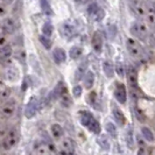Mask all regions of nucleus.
Listing matches in <instances>:
<instances>
[{"label": "nucleus", "mask_w": 155, "mask_h": 155, "mask_svg": "<svg viewBox=\"0 0 155 155\" xmlns=\"http://www.w3.org/2000/svg\"><path fill=\"white\" fill-rule=\"evenodd\" d=\"M79 121L82 123L83 126H85L90 132L96 133V134L101 133V125L90 112H87V111L79 112Z\"/></svg>", "instance_id": "f257e3e1"}, {"label": "nucleus", "mask_w": 155, "mask_h": 155, "mask_svg": "<svg viewBox=\"0 0 155 155\" xmlns=\"http://www.w3.org/2000/svg\"><path fill=\"white\" fill-rule=\"evenodd\" d=\"M131 33L140 41H147L148 40V29L146 25L142 22H134L131 27Z\"/></svg>", "instance_id": "f03ea898"}, {"label": "nucleus", "mask_w": 155, "mask_h": 155, "mask_svg": "<svg viewBox=\"0 0 155 155\" xmlns=\"http://www.w3.org/2000/svg\"><path fill=\"white\" fill-rule=\"evenodd\" d=\"M18 140H19V135H18L16 130H14V128L7 130V133L5 134V138L2 140V147L8 150V149L15 146Z\"/></svg>", "instance_id": "7ed1b4c3"}, {"label": "nucleus", "mask_w": 155, "mask_h": 155, "mask_svg": "<svg viewBox=\"0 0 155 155\" xmlns=\"http://www.w3.org/2000/svg\"><path fill=\"white\" fill-rule=\"evenodd\" d=\"M75 142L70 138H65L62 140L61 145H60V155H75Z\"/></svg>", "instance_id": "20e7f679"}, {"label": "nucleus", "mask_w": 155, "mask_h": 155, "mask_svg": "<svg viewBox=\"0 0 155 155\" xmlns=\"http://www.w3.org/2000/svg\"><path fill=\"white\" fill-rule=\"evenodd\" d=\"M39 107H40L39 99L35 98V97H31V101H28V104L26 105V109H25V116H26V118H28V119L34 118L35 114L38 113Z\"/></svg>", "instance_id": "39448f33"}, {"label": "nucleus", "mask_w": 155, "mask_h": 155, "mask_svg": "<svg viewBox=\"0 0 155 155\" xmlns=\"http://www.w3.org/2000/svg\"><path fill=\"white\" fill-rule=\"evenodd\" d=\"M126 46H127V50L128 53L134 56V57H140L143 50H142V47L139 45V42L134 39H127V42H126Z\"/></svg>", "instance_id": "423d86ee"}, {"label": "nucleus", "mask_w": 155, "mask_h": 155, "mask_svg": "<svg viewBox=\"0 0 155 155\" xmlns=\"http://www.w3.org/2000/svg\"><path fill=\"white\" fill-rule=\"evenodd\" d=\"M15 107H16V101L14 99H8L6 101L4 104H2V106H1V113H2V116L4 117H12L14 114V112H15Z\"/></svg>", "instance_id": "0eeeda50"}, {"label": "nucleus", "mask_w": 155, "mask_h": 155, "mask_svg": "<svg viewBox=\"0 0 155 155\" xmlns=\"http://www.w3.org/2000/svg\"><path fill=\"white\" fill-rule=\"evenodd\" d=\"M34 153L35 155H51V148L46 142H36L34 145Z\"/></svg>", "instance_id": "6e6552de"}, {"label": "nucleus", "mask_w": 155, "mask_h": 155, "mask_svg": "<svg viewBox=\"0 0 155 155\" xmlns=\"http://www.w3.org/2000/svg\"><path fill=\"white\" fill-rule=\"evenodd\" d=\"M130 7L133 12L139 16H143L145 13H146V9H145V6L142 5V2H140L139 0H130Z\"/></svg>", "instance_id": "1a4fd4ad"}, {"label": "nucleus", "mask_w": 155, "mask_h": 155, "mask_svg": "<svg viewBox=\"0 0 155 155\" xmlns=\"http://www.w3.org/2000/svg\"><path fill=\"white\" fill-rule=\"evenodd\" d=\"M114 97L116 99L120 104H125L126 99H127V92H126V89H125L124 84H119L117 85L116 90H114Z\"/></svg>", "instance_id": "9d476101"}, {"label": "nucleus", "mask_w": 155, "mask_h": 155, "mask_svg": "<svg viewBox=\"0 0 155 155\" xmlns=\"http://www.w3.org/2000/svg\"><path fill=\"white\" fill-rule=\"evenodd\" d=\"M67 93V87H65V84L63 82H58L57 85L55 86L54 91L50 94V98L51 99H57V98H61L63 94Z\"/></svg>", "instance_id": "9b49d317"}, {"label": "nucleus", "mask_w": 155, "mask_h": 155, "mask_svg": "<svg viewBox=\"0 0 155 155\" xmlns=\"http://www.w3.org/2000/svg\"><path fill=\"white\" fill-rule=\"evenodd\" d=\"M1 28H2V31H4L5 34H12V33H14V31H15V22H14V20L11 19V18L5 19L2 21Z\"/></svg>", "instance_id": "f8f14e48"}, {"label": "nucleus", "mask_w": 155, "mask_h": 155, "mask_svg": "<svg viewBox=\"0 0 155 155\" xmlns=\"http://www.w3.org/2000/svg\"><path fill=\"white\" fill-rule=\"evenodd\" d=\"M91 45H92V48L94 49V51L101 53V49H103V39H101V34L98 31H96L93 34L92 40H91Z\"/></svg>", "instance_id": "ddd939ff"}, {"label": "nucleus", "mask_w": 155, "mask_h": 155, "mask_svg": "<svg viewBox=\"0 0 155 155\" xmlns=\"http://www.w3.org/2000/svg\"><path fill=\"white\" fill-rule=\"evenodd\" d=\"M127 77H128V82L132 87H138V74L135 69L133 67H130L128 70H127Z\"/></svg>", "instance_id": "4468645a"}, {"label": "nucleus", "mask_w": 155, "mask_h": 155, "mask_svg": "<svg viewBox=\"0 0 155 155\" xmlns=\"http://www.w3.org/2000/svg\"><path fill=\"white\" fill-rule=\"evenodd\" d=\"M5 76H6V78L9 82H15L16 79L19 78V70L16 69L15 67H13V65H9L6 69Z\"/></svg>", "instance_id": "2eb2a0df"}, {"label": "nucleus", "mask_w": 155, "mask_h": 155, "mask_svg": "<svg viewBox=\"0 0 155 155\" xmlns=\"http://www.w3.org/2000/svg\"><path fill=\"white\" fill-rule=\"evenodd\" d=\"M50 133H51V137L55 139H61L64 135V131H63L62 126L58 124H53L50 126Z\"/></svg>", "instance_id": "dca6fc26"}, {"label": "nucleus", "mask_w": 155, "mask_h": 155, "mask_svg": "<svg viewBox=\"0 0 155 155\" xmlns=\"http://www.w3.org/2000/svg\"><path fill=\"white\" fill-rule=\"evenodd\" d=\"M61 29H62V35L63 36H65V38H72V36H75V34H76V31H75V28L69 25V23H63L62 26H61Z\"/></svg>", "instance_id": "f3484780"}, {"label": "nucleus", "mask_w": 155, "mask_h": 155, "mask_svg": "<svg viewBox=\"0 0 155 155\" xmlns=\"http://www.w3.org/2000/svg\"><path fill=\"white\" fill-rule=\"evenodd\" d=\"M54 60L57 64H61V63L65 62V60H67L65 51L63 49H61V48H56L54 50Z\"/></svg>", "instance_id": "a211bd4d"}, {"label": "nucleus", "mask_w": 155, "mask_h": 155, "mask_svg": "<svg viewBox=\"0 0 155 155\" xmlns=\"http://www.w3.org/2000/svg\"><path fill=\"white\" fill-rule=\"evenodd\" d=\"M94 84V74L92 71H87L84 76V86L86 89H91Z\"/></svg>", "instance_id": "6ab92c4d"}, {"label": "nucleus", "mask_w": 155, "mask_h": 155, "mask_svg": "<svg viewBox=\"0 0 155 155\" xmlns=\"http://www.w3.org/2000/svg\"><path fill=\"white\" fill-rule=\"evenodd\" d=\"M40 5H41V9L42 12L46 14V15H53L54 12L51 9V6H50V2L48 0H40Z\"/></svg>", "instance_id": "aec40b11"}, {"label": "nucleus", "mask_w": 155, "mask_h": 155, "mask_svg": "<svg viewBox=\"0 0 155 155\" xmlns=\"http://www.w3.org/2000/svg\"><path fill=\"white\" fill-rule=\"evenodd\" d=\"M97 142H98V145L101 146V149H104V150H109L110 147H111V146H110L109 139H107L106 135L101 134V135L98 137V139H97Z\"/></svg>", "instance_id": "412c9836"}, {"label": "nucleus", "mask_w": 155, "mask_h": 155, "mask_svg": "<svg viewBox=\"0 0 155 155\" xmlns=\"http://www.w3.org/2000/svg\"><path fill=\"white\" fill-rule=\"evenodd\" d=\"M113 117H114L116 121L119 125L125 124V116H124V113L121 112V110H119L118 107H114V109H113Z\"/></svg>", "instance_id": "4be33fe9"}, {"label": "nucleus", "mask_w": 155, "mask_h": 155, "mask_svg": "<svg viewBox=\"0 0 155 155\" xmlns=\"http://www.w3.org/2000/svg\"><path fill=\"white\" fill-rule=\"evenodd\" d=\"M103 69H104V72H105V75L107 76L109 78H112L113 77V75H114V67L112 65V63L110 62H104L103 64Z\"/></svg>", "instance_id": "5701e85b"}, {"label": "nucleus", "mask_w": 155, "mask_h": 155, "mask_svg": "<svg viewBox=\"0 0 155 155\" xmlns=\"http://www.w3.org/2000/svg\"><path fill=\"white\" fill-rule=\"evenodd\" d=\"M12 55V47L5 45L0 48V58H9Z\"/></svg>", "instance_id": "b1692460"}, {"label": "nucleus", "mask_w": 155, "mask_h": 155, "mask_svg": "<svg viewBox=\"0 0 155 155\" xmlns=\"http://www.w3.org/2000/svg\"><path fill=\"white\" fill-rule=\"evenodd\" d=\"M82 54H83V49H82L81 47H72L69 51L70 57H71V58H74V60L79 58V57L82 56Z\"/></svg>", "instance_id": "393cba45"}, {"label": "nucleus", "mask_w": 155, "mask_h": 155, "mask_svg": "<svg viewBox=\"0 0 155 155\" xmlns=\"http://www.w3.org/2000/svg\"><path fill=\"white\" fill-rule=\"evenodd\" d=\"M86 67H87V62H83L79 67H78V69L77 71H76V81H81L82 79V77L84 76V72H85V70H86Z\"/></svg>", "instance_id": "a878e982"}, {"label": "nucleus", "mask_w": 155, "mask_h": 155, "mask_svg": "<svg viewBox=\"0 0 155 155\" xmlns=\"http://www.w3.org/2000/svg\"><path fill=\"white\" fill-rule=\"evenodd\" d=\"M141 132H142L143 138L147 140L148 142H154V134H153V132L148 127H142Z\"/></svg>", "instance_id": "bb28decb"}, {"label": "nucleus", "mask_w": 155, "mask_h": 155, "mask_svg": "<svg viewBox=\"0 0 155 155\" xmlns=\"http://www.w3.org/2000/svg\"><path fill=\"white\" fill-rule=\"evenodd\" d=\"M53 31H54V28H53V25L50 22H46L43 25V27H42V31H43V35L47 36V38H49L51 34H53Z\"/></svg>", "instance_id": "cd10ccee"}, {"label": "nucleus", "mask_w": 155, "mask_h": 155, "mask_svg": "<svg viewBox=\"0 0 155 155\" xmlns=\"http://www.w3.org/2000/svg\"><path fill=\"white\" fill-rule=\"evenodd\" d=\"M9 96H11V89H8V87L2 89V90L0 91V103L4 104L6 101H8Z\"/></svg>", "instance_id": "c85d7f7f"}, {"label": "nucleus", "mask_w": 155, "mask_h": 155, "mask_svg": "<svg viewBox=\"0 0 155 155\" xmlns=\"http://www.w3.org/2000/svg\"><path fill=\"white\" fill-rule=\"evenodd\" d=\"M39 40H40V42L42 43V46L45 47L46 49H50L51 48V40L49 39V38H47V36H45V35H41L39 38Z\"/></svg>", "instance_id": "c756f323"}, {"label": "nucleus", "mask_w": 155, "mask_h": 155, "mask_svg": "<svg viewBox=\"0 0 155 155\" xmlns=\"http://www.w3.org/2000/svg\"><path fill=\"white\" fill-rule=\"evenodd\" d=\"M104 16H105V12H104V9H103V8L99 7L98 9H97V12H96L91 18H92L94 21H101V20L104 19Z\"/></svg>", "instance_id": "7c9ffc66"}, {"label": "nucleus", "mask_w": 155, "mask_h": 155, "mask_svg": "<svg viewBox=\"0 0 155 155\" xmlns=\"http://www.w3.org/2000/svg\"><path fill=\"white\" fill-rule=\"evenodd\" d=\"M106 131H107V133H109L111 137H113V138L117 137L116 126L112 124V123H107V124H106Z\"/></svg>", "instance_id": "2f4dec72"}, {"label": "nucleus", "mask_w": 155, "mask_h": 155, "mask_svg": "<svg viewBox=\"0 0 155 155\" xmlns=\"http://www.w3.org/2000/svg\"><path fill=\"white\" fill-rule=\"evenodd\" d=\"M15 57L20 61L21 63L25 62V60H26V53L23 51L22 49H19V50H16L15 53Z\"/></svg>", "instance_id": "473e14b6"}, {"label": "nucleus", "mask_w": 155, "mask_h": 155, "mask_svg": "<svg viewBox=\"0 0 155 155\" xmlns=\"http://www.w3.org/2000/svg\"><path fill=\"white\" fill-rule=\"evenodd\" d=\"M99 8V6L96 4V2H91L90 5H89V7H87V12H89V14L92 16L96 12H97V9Z\"/></svg>", "instance_id": "72a5a7b5"}, {"label": "nucleus", "mask_w": 155, "mask_h": 155, "mask_svg": "<svg viewBox=\"0 0 155 155\" xmlns=\"http://www.w3.org/2000/svg\"><path fill=\"white\" fill-rule=\"evenodd\" d=\"M116 71H117V74L120 76V77H124V67H123V63H120V62H117L116 64Z\"/></svg>", "instance_id": "f704fd0d"}, {"label": "nucleus", "mask_w": 155, "mask_h": 155, "mask_svg": "<svg viewBox=\"0 0 155 155\" xmlns=\"http://www.w3.org/2000/svg\"><path fill=\"white\" fill-rule=\"evenodd\" d=\"M82 92H83V89H82L81 85H76L72 89V93H74V96H75L76 98L81 97V96H82Z\"/></svg>", "instance_id": "c9c22d12"}, {"label": "nucleus", "mask_w": 155, "mask_h": 155, "mask_svg": "<svg viewBox=\"0 0 155 155\" xmlns=\"http://www.w3.org/2000/svg\"><path fill=\"white\" fill-rule=\"evenodd\" d=\"M87 98H89V103H90V104H92L93 106L97 109V105H96V101H97V96H96V93L91 92L90 94H89V97H87Z\"/></svg>", "instance_id": "e433bc0d"}, {"label": "nucleus", "mask_w": 155, "mask_h": 155, "mask_svg": "<svg viewBox=\"0 0 155 155\" xmlns=\"http://www.w3.org/2000/svg\"><path fill=\"white\" fill-rule=\"evenodd\" d=\"M61 99H62V105H64V106H69L70 105V98H69V96L65 93V94H63L62 97H61Z\"/></svg>", "instance_id": "4c0bfd02"}, {"label": "nucleus", "mask_w": 155, "mask_h": 155, "mask_svg": "<svg viewBox=\"0 0 155 155\" xmlns=\"http://www.w3.org/2000/svg\"><path fill=\"white\" fill-rule=\"evenodd\" d=\"M126 140H127V145L130 146V147L132 148L133 147V140H132V130H130L128 132H127V137H126Z\"/></svg>", "instance_id": "58836bf2"}, {"label": "nucleus", "mask_w": 155, "mask_h": 155, "mask_svg": "<svg viewBox=\"0 0 155 155\" xmlns=\"http://www.w3.org/2000/svg\"><path fill=\"white\" fill-rule=\"evenodd\" d=\"M110 31H111V34H109L110 38H111V39H113V38H114V35H116V33H117L116 27H114L113 25H110L109 26V33Z\"/></svg>", "instance_id": "ea45409f"}, {"label": "nucleus", "mask_w": 155, "mask_h": 155, "mask_svg": "<svg viewBox=\"0 0 155 155\" xmlns=\"http://www.w3.org/2000/svg\"><path fill=\"white\" fill-rule=\"evenodd\" d=\"M6 133H7V130H6V127H5L4 125H0V137H4Z\"/></svg>", "instance_id": "a19ab883"}, {"label": "nucleus", "mask_w": 155, "mask_h": 155, "mask_svg": "<svg viewBox=\"0 0 155 155\" xmlns=\"http://www.w3.org/2000/svg\"><path fill=\"white\" fill-rule=\"evenodd\" d=\"M6 45V36L5 35H0V48Z\"/></svg>", "instance_id": "79ce46f5"}, {"label": "nucleus", "mask_w": 155, "mask_h": 155, "mask_svg": "<svg viewBox=\"0 0 155 155\" xmlns=\"http://www.w3.org/2000/svg\"><path fill=\"white\" fill-rule=\"evenodd\" d=\"M148 22L154 26V14H148Z\"/></svg>", "instance_id": "37998d69"}, {"label": "nucleus", "mask_w": 155, "mask_h": 155, "mask_svg": "<svg viewBox=\"0 0 155 155\" xmlns=\"http://www.w3.org/2000/svg\"><path fill=\"white\" fill-rule=\"evenodd\" d=\"M5 12H6V11H5V8L2 7V6H0V15H4V14H5Z\"/></svg>", "instance_id": "c03bdc74"}, {"label": "nucleus", "mask_w": 155, "mask_h": 155, "mask_svg": "<svg viewBox=\"0 0 155 155\" xmlns=\"http://www.w3.org/2000/svg\"><path fill=\"white\" fill-rule=\"evenodd\" d=\"M2 1H4L5 4H11V2L13 1V0H2Z\"/></svg>", "instance_id": "a18cd8bd"}, {"label": "nucleus", "mask_w": 155, "mask_h": 155, "mask_svg": "<svg viewBox=\"0 0 155 155\" xmlns=\"http://www.w3.org/2000/svg\"><path fill=\"white\" fill-rule=\"evenodd\" d=\"M138 155H145L143 150H139V152H138Z\"/></svg>", "instance_id": "49530a36"}, {"label": "nucleus", "mask_w": 155, "mask_h": 155, "mask_svg": "<svg viewBox=\"0 0 155 155\" xmlns=\"http://www.w3.org/2000/svg\"><path fill=\"white\" fill-rule=\"evenodd\" d=\"M0 2H2V0H0Z\"/></svg>", "instance_id": "de8ad7c7"}]
</instances>
